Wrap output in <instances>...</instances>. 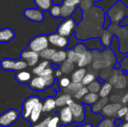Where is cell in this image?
<instances>
[{
    "label": "cell",
    "instance_id": "6da1fadb",
    "mask_svg": "<svg viewBox=\"0 0 128 127\" xmlns=\"http://www.w3.org/2000/svg\"><path fill=\"white\" fill-rule=\"evenodd\" d=\"M55 82V78L52 75L42 77L37 76L32 79L29 83V88L31 90L37 91H43L47 88L51 87Z\"/></svg>",
    "mask_w": 128,
    "mask_h": 127
},
{
    "label": "cell",
    "instance_id": "7a4b0ae2",
    "mask_svg": "<svg viewBox=\"0 0 128 127\" xmlns=\"http://www.w3.org/2000/svg\"><path fill=\"white\" fill-rule=\"evenodd\" d=\"M49 46L48 37L44 34H40L33 37L28 43L27 49L33 52L40 53Z\"/></svg>",
    "mask_w": 128,
    "mask_h": 127
},
{
    "label": "cell",
    "instance_id": "3957f363",
    "mask_svg": "<svg viewBox=\"0 0 128 127\" xmlns=\"http://www.w3.org/2000/svg\"><path fill=\"white\" fill-rule=\"evenodd\" d=\"M2 69L7 71H21L27 67V64L22 59L15 60L11 58H4L0 62Z\"/></svg>",
    "mask_w": 128,
    "mask_h": 127
},
{
    "label": "cell",
    "instance_id": "277c9868",
    "mask_svg": "<svg viewBox=\"0 0 128 127\" xmlns=\"http://www.w3.org/2000/svg\"><path fill=\"white\" fill-rule=\"evenodd\" d=\"M39 103H40V100L38 96H31L27 97L22 103L21 112L22 118L26 121L29 120L32 110Z\"/></svg>",
    "mask_w": 128,
    "mask_h": 127
},
{
    "label": "cell",
    "instance_id": "5b68a950",
    "mask_svg": "<svg viewBox=\"0 0 128 127\" xmlns=\"http://www.w3.org/2000/svg\"><path fill=\"white\" fill-rule=\"evenodd\" d=\"M20 115V112L15 109H10L5 111L0 115V127H10L18 121Z\"/></svg>",
    "mask_w": 128,
    "mask_h": 127
},
{
    "label": "cell",
    "instance_id": "8992f818",
    "mask_svg": "<svg viewBox=\"0 0 128 127\" xmlns=\"http://www.w3.org/2000/svg\"><path fill=\"white\" fill-rule=\"evenodd\" d=\"M76 24V23L71 17L64 19L58 25L57 33L62 37H70L74 34Z\"/></svg>",
    "mask_w": 128,
    "mask_h": 127
},
{
    "label": "cell",
    "instance_id": "52a82bcc",
    "mask_svg": "<svg viewBox=\"0 0 128 127\" xmlns=\"http://www.w3.org/2000/svg\"><path fill=\"white\" fill-rule=\"evenodd\" d=\"M124 5L121 1H118L117 4H115L106 13V14L110 18L111 21L116 23L122 21L125 16Z\"/></svg>",
    "mask_w": 128,
    "mask_h": 127
},
{
    "label": "cell",
    "instance_id": "ba28073f",
    "mask_svg": "<svg viewBox=\"0 0 128 127\" xmlns=\"http://www.w3.org/2000/svg\"><path fill=\"white\" fill-rule=\"evenodd\" d=\"M70 109L73 113L74 120L76 123H82L86 119V107L82 103H74Z\"/></svg>",
    "mask_w": 128,
    "mask_h": 127
},
{
    "label": "cell",
    "instance_id": "9c48e42d",
    "mask_svg": "<svg viewBox=\"0 0 128 127\" xmlns=\"http://www.w3.org/2000/svg\"><path fill=\"white\" fill-rule=\"evenodd\" d=\"M39 53L33 52L29 49H25L23 50L20 54V58L22 60L25 61L28 66L29 67H34L35 66L38 61H39Z\"/></svg>",
    "mask_w": 128,
    "mask_h": 127
},
{
    "label": "cell",
    "instance_id": "30bf717a",
    "mask_svg": "<svg viewBox=\"0 0 128 127\" xmlns=\"http://www.w3.org/2000/svg\"><path fill=\"white\" fill-rule=\"evenodd\" d=\"M25 17L34 22H40L44 19V14L42 10L38 8H27L24 10Z\"/></svg>",
    "mask_w": 128,
    "mask_h": 127
},
{
    "label": "cell",
    "instance_id": "8fae6325",
    "mask_svg": "<svg viewBox=\"0 0 128 127\" xmlns=\"http://www.w3.org/2000/svg\"><path fill=\"white\" fill-rule=\"evenodd\" d=\"M48 40L49 43H50L52 45H54L56 46H58L59 48H66L68 46L69 44V40L65 37L59 35L57 32L52 33L49 34L48 36Z\"/></svg>",
    "mask_w": 128,
    "mask_h": 127
},
{
    "label": "cell",
    "instance_id": "7c38bea8",
    "mask_svg": "<svg viewBox=\"0 0 128 127\" xmlns=\"http://www.w3.org/2000/svg\"><path fill=\"white\" fill-rule=\"evenodd\" d=\"M110 83L116 89H124L128 85V79L124 75L115 74L110 79Z\"/></svg>",
    "mask_w": 128,
    "mask_h": 127
},
{
    "label": "cell",
    "instance_id": "4fadbf2b",
    "mask_svg": "<svg viewBox=\"0 0 128 127\" xmlns=\"http://www.w3.org/2000/svg\"><path fill=\"white\" fill-rule=\"evenodd\" d=\"M122 107L121 103H108L102 110L101 113L104 116L108 118H114L117 115L118 110Z\"/></svg>",
    "mask_w": 128,
    "mask_h": 127
},
{
    "label": "cell",
    "instance_id": "5bb4252c",
    "mask_svg": "<svg viewBox=\"0 0 128 127\" xmlns=\"http://www.w3.org/2000/svg\"><path fill=\"white\" fill-rule=\"evenodd\" d=\"M60 121L63 125H70L71 124L74 120L72 111L70 109V107L65 106L63 109H62L60 112Z\"/></svg>",
    "mask_w": 128,
    "mask_h": 127
},
{
    "label": "cell",
    "instance_id": "9a60e30c",
    "mask_svg": "<svg viewBox=\"0 0 128 127\" xmlns=\"http://www.w3.org/2000/svg\"><path fill=\"white\" fill-rule=\"evenodd\" d=\"M14 31L10 28L0 29V43H7L14 39Z\"/></svg>",
    "mask_w": 128,
    "mask_h": 127
},
{
    "label": "cell",
    "instance_id": "2e32d148",
    "mask_svg": "<svg viewBox=\"0 0 128 127\" xmlns=\"http://www.w3.org/2000/svg\"><path fill=\"white\" fill-rule=\"evenodd\" d=\"M86 48H88L90 50H104L105 48L102 45L100 40L99 38H92L87 40H85L84 43H82Z\"/></svg>",
    "mask_w": 128,
    "mask_h": 127
},
{
    "label": "cell",
    "instance_id": "e0dca14e",
    "mask_svg": "<svg viewBox=\"0 0 128 127\" xmlns=\"http://www.w3.org/2000/svg\"><path fill=\"white\" fill-rule=\"evenodd\" d=\"M92 61H93L92 52L87 50L85 53H83L81 55L80 59L77 63V65L80 68H84V67H86V66L89 65L92 62Z\"/></svg>",
    "mask_w": 128,
    "mask_h": 127
},
{
    "label": "cell",
    "instance_id": "ac0fdd59",
    "mask_svg": "<svg viewBox=\"0 0 128 127\" xmlns=\"http://www.w3.org/2000/svg\"><path fill=\"white\" fill-rule=\"evenodd\" d=\"M41 112H43V103L40 102L35 107L34 109L32 110V113H31V115H30V118H29V120L32 123H36L40 117V114Z\"/></svg>",
    "mask_w": 128,
    "mask_h": 127
},
{
    "label": "cell",
    "instance_id": "d6986e66",
    "mask_svg": "<svg viewBox=\"0 0 128 127\" xmlns=\"http://www.w3.org/2000/svg\"><path fill=\"white\" fill-rule=\"evenodd\" d=\"M15 79L20 84H25L31 80V74L28 72L24 70L18 71L15 74Z\"/></svg>",
    "mask_w": 128,
    "mask_h": 127
},
{
    "label": "cell",
    "instance_id": "ffe728a7",
    "mask_svg": "<svg viewBox=\"0 0 128 127\" xmlns=\"http://www.w3.org/2000/svg\"><path fill=\"white\" fill-rule=\"evenodd\" d=\"M109 102V99L107 97L106 98H101L100 100H98V101L94 104L91 109L92 112L94 114H98L100 112H102L103 109L108 104Z\"/></svg>",
    "mask_w": 128,
    "mask_h": 127
},
{
    "label": "cell",
    "instance_id": "44dd1931",
    "mask_svg": "<svg viewBox=\"0 0 128 127\" xmlns=\"http://www.w3.org/2000/svg\"><path fill=\"white\" fill-rule=\"evenodd\" d=\"M34 2L38 8L42 11L50 10L53 5L52 0H34Z\"/></svg>",
    "mask_w": 128,
    "mask_h": 127
},
{
    "label": "cell",
    "instance_id": "7402d4cb",
    "mask_svg": "<svg viewBox=\"0 0 128 127\" xmlns=\"http://www.w3.org/2000/svg\"><path fill=\"white\" fill-rule=\"evenodd\" d=\"M86 74V70L85 68H80L74 71L71 76V80L72 82L75 83H80L82 82L84 76Z\"/></svg>",
    "mask_w": 128,
    "mask_h": 127
},
{
    "label": "cell",
    "instance_id": "603a6c76",
    "mask_svg": "<svg viewBox=\"0 0 128 127\" xmlns=\"http://www.w3.org/2000/svg\"><path fill=\"white\" fill-rule=\"evenodd\" d=\"M99 95L98 94H94V93H88L82 99L83 103H85L86 106H93L95 104L98 100H99Z\"/></svg>",
    "mask_w": 128,
    "mask_h": 127
},
{
    "label": "cell",
    "instance_id": "cb8c5ba5",
    "mask_svg": "<svg viewBox=\"0 0 128 127\" xmlns=\"http://www.w3.org/2000/svg\"><path fill=\"white\" fill-rule=\"evenodd\" d=\"M56 107V100L52 97H48L43 103V112H50L54 110Z\"/></svg>",
    "mask_w": 128,
    "mask_h": 127
},
{
    "label": "cell",
    "instance_id": "d4e9b609",
    "mask_svg": "<svg viewBox=\"0 0 128 127\" xmlns=\"http://www.w3.org/2000/svg\"><path fill=\"white\" fill-rule=\"evenodd\" d=\"M67 60V52L64 50H60V51H56V52L52 56L51 61L53 62V64H60L63 63Z\"/></svg>",
    "mask_w": 128,
    "mask_h": 127
},
{
    "label": "cell",
    "instance_id": "484cf974",
    "mask_svg": "<svg viewBox=\"0 0 128 127\" xmlns=\"http://www.w3.org/2000/svg\"><path fill=\"white\" fill-rule=\"evenodd\" d=\"M83 85L82 82L80 83H75V82H71L70 85L64 89V93L69 94V95H74L81 88H82Z\"/></svg>",
    "mask_w": 128,
    "mask_h": 127
},
{
    "label": "cell",
    "instance_id": "4316f807",
    "mask_svg": "<svg viewBox=\"0 0 128 127\" xmlns=\"http://www.w3.org/2000/svg\"><path fill=\"white\" fill-rule=\"evenodd\" d=\"M112 90V85L110 82L104 83L99 91V96L101 98H106L110 94Z\"/></svg>",
    "mask_w": 128,
    "mask_h": 127
},
{
    "label": "cell",
    "instance_id": "83f0119b",
    "mask_svg": "<svg viewBox=\"0 0 128 127\" xmlns=\"http://www.w3.org/2000/svg\"><path fill=\"white\" fill-rule=\"evenodd\" d=\"M74 64L67 59L60 66V70L62 72V73L68 74L74 70Z\"/></svg>",
    "mask_w": 128,
    "mask_h": 127
},
{
    "label": "cell",
    "instance_id": "f1b7e54d",
    "mask_svg": "<svg viewBox=\"0 0 128 127\" xmlns=\"http://www.w3.org/2000/svg\"><path fill=\"white\" fill-rule=\"evenodd\" d=\"M70 99H72L71 95H69V94H64L62 95H60L56 100V106L57 107H65V106H67L68 101Z\"/></svg>",
    "mask_w": 128,
    "mask_h": 127
},
{
    "label": "cell",
    "instance_id": "f546056e",
    "mask_svg": "<svg viewBox=\"0 0 128 127\" xmlns=\"http://www.w3.org/2000/svg\"><path fill=\"white\" fill-rule=\"evenodd\" d=\"M61 9H62L61 17L67 19V18H69L71 16V15L76 10V7H68V6L62 4V5H61Z\"/></svg>",
    "mask_w": 128,
    "mask_h": 127
},
{
    "label": "cell",
    "instance_id": "4dcf8cb0",
    "mask_svg": "<svg viewBox=\"0 0 128 127\" xmlns=\"http://www.w3.org/2000/svg\"><path fill=\"white\" fill-rule=\"evenodd\" d=\"M111 41H112L111 32H110L108 30H105L103 32V34L101 35V38H100V42H101L102 45L104 46L108 47L109 46H110Z\"/></svg>",
    "mask_w": 128,
    "mask_h": 127
},
{
    "label": "cell",
    "instance_id": "1f68e13d",
    "mask_svg": "<svg viewBox=\"0 0 128 127\" xmlns=\"http://www.w3.org/2000/svg\"><path fill=\"white\" fill-rule=\"evenodd\" d=\"M112 64V62L106 60V59H99V60H96L94 61L93 63V68L94 69H101V68H105V67H108Z\"/></svg>",
    "mask_w": 128,
    "mask_h": 127
},
{
    "label": "cell",
    "instance_id": "d6a6232c",
    "mask_svg": "<svg viewBox=\"0 0 128 127\" xmlns=\"http://www.w3.org/2000/svg\"><path fill=\"white\" fill-rule=\"evenodd\" d=\"M81 55H79V54L76 53L73 49H70L67 52V59L69 60L70 61L73 62L74 64L78 63V61L80 59Z\"/></svg>",
    "mask_w": 128,
    "mask_h": 127
},
{
    "label": "cell",
    "instance_id": "836d02e7",
    "mask_svg": "<svg viewBox=\"0 0 128 127\" xmlns=\"http://www.w3.org/2000/svg\"><path fill=\"white\" fill-rule=\"evenodd\" d=\"M49 67V61H44L42 62H40L37 67H35L34 68H33L32 70V73L34 75H37L38 76H40V74L46 69Z\"/></svg>",
    "mask_w": 128,
    "mask_h": 127
},
{
    "label": "cell",
    "instance_id": "e575fe53",
    "mask_svg": "<svg viewBox=\"0 0 128 127\" xmlns=\"http://www.w3.org/2000/svg\"><path fill=\"white\" fill-rule=\"evenodd\" d=\"M56 52V50L55 49H50L47 48L44 50H43L41 52L39 53L40 57H41L44 59L46 60H51L52 56L54 55V54Z\"/></svg>",
    "mask_w": 128,
    "mask_h": 127
},
{
    "label": "cell",
    "instance_id": "d590c367",
    "mask_svg": "<svg viewBox=\"0 0 128 127\" xmlns=\"http://www.w3.org/2000/svg\"><path fill=\"white\" fill-rule=\"evenodd\" d=\"M70 17L75 21V22L76 24H79L82 21V19L83 18V11L82 10V9L80 7H77L76 9V10L71 15Z\"/></svg>",
    "mask_w": 128,
    "mask_h": 127
},
{
    "label": "cell",
    "instance_id": "8d00e7d4",
    "mask_svg": "<svg viewBox=\"0 0 128 127\" xmlns=\"http://www.w3.org/2000/svg\"><path fill=\"white\" fill-rule=\"evenodd\" d=\"M87 88L90 93L98 94L101 88V84L98 81H94L90 85H88L87 86Z\"/></svg>",
    "mask_w": 128,
    "mask_h": 127
},
{
    "label": "cell",
    "instance_id": "74e56055",
    "mask_svg": "<svg viewBox=\"0 0 128 127\" xmlns=\"http://www.w3.org/2000/svg\"><path fill=\"white\" fill-rule=\"evenodd\" d=\"M49 11H50V15H51L53 18H59V17H61L62 9H61V6H60V5L53 4Z\"/></svg>",
    "mask_w": 128,
    "mask_h": 127
},
{
    "label": "cell",
    "instance_id": "f35d334b",
    "mask_svg": "<svg viewBox=\"0 0 128 127\" xmlns=\"http://www.w3.org/2000/svg\"><path fill=\"white\" fill-rule=\"evenodd\" d=\"M95 79H96V77H95V75L94 73H86V76H84L82 81V84L83 86H88L92 82L95 81Z\"/></svg>",
    "mask_w": 128,
    "mask_h": 127
},
{
    "label": "cell",
    "instance_id": "ab89813d",
    "mask_svg": "<svg viewBox=\"0 0 128 127\" xmlns=\"http://www.w3.org/2000/svg\"><path fill=\"white\" fill-rule=\"evenodd\" d=\"M89 91H88V89L86 86H83L82 88H81L74 95V97L76 99V100H82L83 99V97L87 94H88Z\"/></svg>",
    "mask_w": 128,
    "mask_h": 127
},
{
    "label": "cell",
    "instance_id": "60d3db41",
    "mask_svg": "<svg viewBox=\"0 0 128 127\" xmlns=\"http://www.w3.org/2000/svg\"><path fill=\"white\" fill-rule=\"evenodd\" d=\"M115 123L110 118H104L102 119L96 127H114Z\"/></svg>",
    "mask_w": 128,
    "mask_h": 127
},
{
    "label": "cell",
    "instance_id": "b9f144b4",
    "mask_svg": "<svg viewBox=\"0 0 128 127\" xmlns=\"http://www.w3.org/2000/svg\"><path fill=\"white\" fill-rule=\"evenodd\" d=\"M73 49L74 50V52L76 53H77L79 55H82L83 53H85L87 51L86 46L82 43H78L76 46H74Z\"/></svg>",
    "mask_w": 128,
    "mask_h": 127
},
{
    "label": "cell",
    "instance_id": "7bdbcfd3",
    "mask_svg": "<svg viewBox=\"0 0 128 127\" xmlns=\"http://www.w3.org/2000/svg\"><path fill=\"white\" fill-rule=\"evenodd\" d=\"M92 2L88 0H81L80 4V7L82 9V11H88L89 10H91V8L92 7Z\"/></svg>",
    "mask_w": 128,
    "mask_h": 127
},
{
    "label": "cell",
    "instance_id": "ee69618b",
    "mask_svg": "<svg viewBox=\"0 0 128 127\" xmlns=\"http://www.w3.org/2000/svg\"><path fill=\"white\" fill-rule=\"evenodd\" d=\"M81 0H64L63 5L68 6V7H77L80 4Z\"/></svg>",
    "mask_w": 128,
    "mask_h": 127
},
{
    "label": "cell",
    "instance_id": "f6af8a7d",
    "mask_svg": "<svg viewBox=\"0 0 128 127\" xmlns=\"http://www.w3.org/2000/svg\"><path fill=\"white\" fill-rule=\"evenodd\" d=\"M59 121H60V118L58 116H55L53 118H51L48 122L47 127H59V126H58Z\"/></svg>",
    "mask_w": 128,
    "mask_h": 127
},
{
    "label": "cell",
    "instance_id": "bcb514c9",
    "mask_svg": "<svg viewBox=\"0 0 128 127\" xmlns=\"http://www.w3.org/2000/svg\"><path fill=\"white\" fill-rule=\"evenodd\" d=\"M71 82H70V80L68 79V78H67V77H64V78H62L59 81H58V85H59V86L61 87V88H68L69 85H70V84Z\"/></svg>",
    "mask_w": 128,
    "mask_h": 127
},
{
    "label": "cell",
    "instance_id": "7dc6e473",
    "mask_svg": "<svg viewBox=\"0 0 128 127\" xmlns=\"http://www.w3.org/2000/svg\"><path fill=\"white\" fill-rule=\"evenodd\" d=\"M128 111V107H127V106L122 107V108L118 110V113H117V117L119 118H122L125 117V115H127Z\"/></svg>",
    "mask_w": 128,
    "mask_h": 127
},
{
    "label": "cell",
    "instance_id": "c3c4849f",
    "mask_svg": "<svg viewBox=\"0 0 128 127\" xmlns=\"http://www.w3.org/2000/svg\"><path fill=\"white\" fill-rule=\"evenodd\" d=\"M53 74V69L50 67H48L47 68H46L40 74L39 76H42V77H45V76H51Z\"/></svg>",
    "mask_w": 128,
    "mask_h": 127
},
{
    "label": "cell",
    "instance_id": "681fc988",
    "mask_svg": "<svg viewBox=\"0 0 128 127\" xmlns=\"http://www.w3.org/2000/svg\"><path fill=\"white\" fill-rule=\"evenodd\" d=\"M122 97L118 94H114L110 97V101L112 102V103H118L120 101L122 102Z\"/></svg>",
    "mask_w": 128,
    "mask_h": 127
},
{
    "label": "cell",
    "instance_id": "f907efd6",
    "mask_svg": "<svg viewBox=\"0 0 128 127\" xmlns=\"http://www.w3.org/2000/svg\"><path fill=\"white\" fill-rule=\"evenodd\" d=\"M111 22H112V21H111L110 18L109 17V16L107 14H106L104 16V25H103L104 28H109L110 26V25H111Z\"/></svg>",
    "mask_w": 128,
    "mask_h": 127
},
{
    "label": "cell",
    "instance_id": "816d5d0a",
    "mask_svg": "<svg viewBox=\"0 0 128 127\" xmlns=\"http://www.w3.org/2000/svg\"><path fill=\"white\" fill-rule=\"evenodd\" d=\"M50 117H48V118H46L45 120H44L42 122H40V124H37V125H35V126H33V127H47V124H48V122H49V121L50 120Z\"/></svg>",
    "mask_w": 128,
    "mask_h": 127
},
{
    "label": "cell",
    "instance_id": "f5cc1de1",
    "mask_svg": "<svg viewBox=\"0 0 128 127\" xmlns=\"http://www.w3.org/2000/svg\"><path fill=\"white\" fill-rule=\"evenodd\" d=\"M122 103H124V104L128 103V91L127 92V94L122 97Z\"/></svg>",
    "mask_w": 128,
    "mask_h": 127
},
{
    "label": "cell",
    "instance_id": "db71d44e",
    "mask_svg": "<svg viewBox=\"0 0 128 127\" xmlns=\"http://www.w3.org/2000/svg\"><path fill=\"white\" fill-rule=\"evenodd\" d=\"M53 4H57V5H62L64 0H52Z\"/></svg>",
    "mask_w": 128,
    "mask_h": 127
},
{
    "label": "cell",
    "instance_id": "11a10c76",
    "mask_svg": "<svg viewBox=\"0 0 128 127\" xmlns=\"http://www.w3.org/2000/svg\"><path fill=\"white\" fill-rule=\"evenodd\" d=\"M75 102L72 100V99H70L68 101V103H67V106H69V107H70Z\"/></svg>",
    "mask_w": 128,
    "mask_h": 127
},
{
    "label": "cell",
    "instance_id": "9f6ffc18",
    "mask_svg": "<svg viewBox=\"0 0 128 127\" xmlns=\"http://www.w3.org/2000/svg\"><path fill=\"white\" fill-rule=\"evenodd\" d=\"M76 127H93V126L91 124L87 123V124H82V125H80V126H77Z\"/></svg>",
    "mask_w": 128,
    "mask_h": 127
},
{
    "label": "cell",
    "instance_id": "6f0895ef",
    "mask_svg": "<svg viewBox=\"0 0 128 127\" xmlns=\"http://www.w3.org/2000/svg\"><path fill=\"white\" fill-rule=\"evenodd\" d=\"M62 75V72L60 70H57L56 72V76L57 77H60Z\"/></svg>",
    "mask_w": 128,
    "mask_h": 127
},
{
    "label": "cell",
    "instance_id": "680465c9",
    "mask_svg": "<svg viewBox=\"0 0 128 127\" xmlns=\"http://www.w3.org/2000/svg\"><path fill=\"white\" fill-rule=\"evenodd\" d=\"M116 122H118L117 124H116V126H119L121 124H122L123 121H122V120H119V119H118V120H116Z\"/></svg>",
    "mask_w": 128,
    "mask_h": 127
},
{
    "label": "cell",
    "instance_id": "91938a15",
    "mask_svg": "<svg viewBox=\"0 0 128 127\" xmlns=\"http://www.w3.org/2000/svg\"><path fill=\"white\" fill-rule=\"evenodd\" d=\"M52 68H53V69H58V64H52Z\"/></svg>",
    "mask_w": 128,
    "mask_h": 127
},
{
    "label": "cell",
    "instance_id": "94428289",
    "mask_svg": "<svg viewBox=\"0 0 128 127\" xmlns=\"http://www.w3.org/2000/svg\"><path fill=\"white\" fill-rule=\"evenodd\" d=\"M128 127V122H126L125 124H124L123 125H122V127Z\"/></svg>",
    "mask_w": 128,
    "mask_h": 127
},
{
    "label": "cell",
    "instance_id": "6125c7cd",
    "mask_svg": "<svg viewBox=\"0 0 128 127\" xmlns=\"http://www.w3.org/2000/svg\"><path fill=\"white\" fill-rule=\"evenodd\" d=\"M124 120L127 121V122H128V112H127V115H125V117H124Z\"/></svg>",
    "mask_w": 128,
    "mask_h": 127
},
{
    "label": "cell",
    "instance_id": "be15d7a7",
    "mask_svg": "<svg viewBox=\"0 0 128 127\" xmlns=\"http://www.w3.org/2000/svg\"><path fill=\"white\" fill-rule=\"evenodd\" d=\"M88 1H92H92H96L97 0H88Z\"/></svg>",
    "mask_w": 128,
    "mask_h": 127
},
{
    "label": "cell",
    "instance_id": "e7e4bbea",
    "mask_svg": "<svg viewBox=\"0 0 128 127\" xmlns=\"http://www.w3.org/2000/svg\"><path fill=\"white\" fill-rule=\"evenodd\" d=\"M127 79H128V78H127Z\"/></svg>",
    "mask_w": 128,
    "mask_h": 127
}]
</instances>
